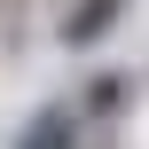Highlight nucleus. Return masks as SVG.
I'll list each match as a JSON object with an SVG mask.
<instances>
[{
    "instance_id": "f257e3e1",
    "label": "nucleus",
    "mask_w": 149,
    "mask_h": 149,
    "mask_svg": "<svg viewBox=\"0 0 149 149\" xmlns=\"http://www.w3.org/2000/svg\"><path fill=\"white\" fill-rule=\"evenodd\" d=\"M118 16H126V0H79V8L63 16V47H94Z\"/></svg>"
},
{
    "instance_id": "f03ea898",
    "label": "nucleus",
    "mask_w": 149,
    "mask_h": 149,
    "mask_svg": "<svg viewBox=\"0 0 149 149\" xmlns=\"http://www.w3.org/2000/svg\"><path fill=\"white\" fill-rule=\"evenodd\" d=\"M71 141H79V118H71V110H39L16 149H71Z\"/></svg>"
},
{
    "instance_id": "7ed1b4c3",
    "label": "nucleus",
    "mask_w": 149,
    "mask_h": 149,
    "mask_svg": "<svg viewBox=\"0 0 149 149\" xmlns=\"http://www.w3.org/2000/svg\"><path fill=\"white\" fill-rule=\"evenodd\" d=\"M118 102H126V79H94L86 86V110H118Z\"/></svg>"
}]
</instances>
